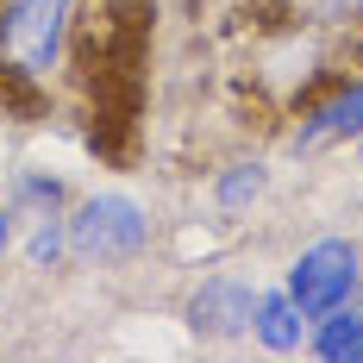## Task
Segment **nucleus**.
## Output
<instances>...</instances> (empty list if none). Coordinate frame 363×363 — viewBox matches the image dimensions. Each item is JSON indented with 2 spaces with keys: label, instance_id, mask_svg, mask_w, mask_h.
<instances>
[{
  "label": "nucleus",
  "instance_id": "nucleus-1",
  "mask_svg": "<svg viewBox=\"0 0 363 363\" xmlns=\"http://www.w3.org/2000/svg\"><path fill=\"white\" fill-rule=\"evenodd\" d=\"M82 0H0V82L50 88L75 38Z\"/></svg>",
  "mask_w": 363,
  "mask_h": 363
},
{
  "label": "nucleus",
  "instance_id": "nucleus-4",
  "mask_svg": "<svg viewBox=\"0 0 363 363\" xmlns=\"http://www.w3.org/2000/svg\"><path fill=\"white\" fill-rule=\"evenodd\" d=\"M251 313H257V282L251 276H232V269L201 276L194 294H188V307H182L188 332H194V338H213V345L245 338V332H251Z\"/></svg>",
  "mask_w": 363,
  "mask_h": 363
},
{
  "label": "nucleus",
  "instance_id": "nucleus-10",
  "mask_svg": "<svg viewBox=\"0 0 363 363\" xmlns=\"http://www.w3.org/2000/svg\"><path fill=\"white\" fill-rule=\"evenodd\" d=\"M263 188H269V169H263L257 157L251 163H225L213 176V207L219 213H245L251 201H263Z\"/></svg>",
  "mask_w": 363,
  "mask_h": 363
},
{
  "label": "nucleus",
  "instance_id": "nucleus-3",
  "mask_svg": "<svg viewBox=\"0 0 363 363\" xmlns=\"http://www.w3.org/2000/svg\"><path fill=\"white\" fill-rule=\"evenodd\" d=\"M282 289L294 294V307H301L307 320L345 307V301L363 289V245L357 238H313V245L289 263V282H282Z\"/></svg>",
  "mask_w": 363,
  "mask_h": 363
},
{
  "label": "nucleus",
  "instance_id": "nucleus-7",
  "mask_svg": "<svg viewBox=\"0 0 363 363\" xmlns=\"http://www.w3.org/2000/svg\"><path fill=\"white\" fill-rule=\"evenodd\" d=\"M307 351L326 363H363V289L307 326Z\"/></svg>",
  "mask_w": 363,
  "mask_h": 363
},
{
  "label": "nucleus",
  "instance_id": "nucleus-6",
  "mask_svg": "<svg viewBox=\"0 0 363 363\" xmlns=\"http://www.w3.org/2000/svg\"><path fill=\"white\" fill-rule=\"evenodd\" d=\"M307 313L294 307L289 289H257V313H251V338L263 351H276V357H294V351H307Z\"/></svg>",
  "mask_w": 363,
  "mask_h": 363
},
{
  "label": "nucleus",
  "instance_id": "nucleus-11",
  "mask_svg": "<svg viewBox=\"0 0 363 363\" xmlns=\"http://www.w3.org/2000/svg\"><path fill=\"white\" fill-rule=\"evenodd\" d=\"M6 207H13V219L44 213V207H63V182H57V176H32V169H19V176L6 182Z\"/></svg>",
  "mask_w": 363,
  "mask_h": 363
},
{
  "label": "nucleus",
  "instance_id": "nucleus-5",
  "mask_svg": "<svg viewBox=\"0 0 363 363\" xmlns=\"http://www.w3.org/2000/svg\"><path fill=\"white\" fill-rule=\"evenodd\" d=\"M363 132V69L351 82H338V94H326L320 107L301 119V132H294V150L307 157V150H326V145H345V138H357Z\"/></svg>",
  "mask_w": 363,
  "mask_h": 363
},
{
  "label": "nucleus",
  "instance_id": "nucleus-13",
  "mask_svg": "<svg viewBox=\"0 0 363 363\" xmlns=\"http://www.w3.org/2000/svg\"><path fill=\"white\" fill-rule=\"evenodd\" d=\"M357 157H363V132H357Z\"/></svg>",
  "mask_w": 363,
  "mask_h": 363
},
{
  "label": "nucleus",
  "instance_id": "nucleus-9",
  "mask_svg": "<svg viewBox=\"0 0 363 363\" xmlns=\"http://www.w3.org/2000/svg\"><path fill=\"white\" fill-rule=\"evenodd\" d=\"M63 257H69V213L63 207L26 213V263L32 269H57Z\"/></svg>",
  "mask_w": 363,
  "mask_h": 363
},
{
  "label": "nucleus",
  "instance_id": "nucleus-2",
  "mask_svg": "<svg viewBox=\"0 0 363 363\" xmlns=\"http://www.w3.org/2000/svg\"><path fill=\"white\" fill-rule=\"evenodd\" d=\"M145 245H150V213L132 194L101 188V194H88V201L69 207V257H82V263L113 269V263L145 257Z\"/></svg>",
  "mask_w": 363,
  "mask_h": 363
},
{
  "label": "nucleus",
  "instance_id": "nucleus-12",
  "mask_svg": "<svg viewBox=\"0 0 363 363\" xmlns=\"http://www.w3.org/2000/svg\"><path fill=\"white\" fill-rule=\"evenodd\" d=\"M13 251V207H6V194H0V257Z\"/></svg>",
  "mask_w": 363,
  "mask_h": 363
},
{
  "label": "nucleus",
  "instance_id": "nucleus-8",
  "mask_svg": "<svg viewBox=\"0 0 363 363\" xmlns=\"http://www.w3.org/2000/svg\"><path fill=\"white\" fill-rule=\"evenodd\" d=\"M269 13H282L294 32H351L363 26V0H263Z\"/></svg>",
  "mask_w": 363,
  "mask_h": 363
}]
</instances>
